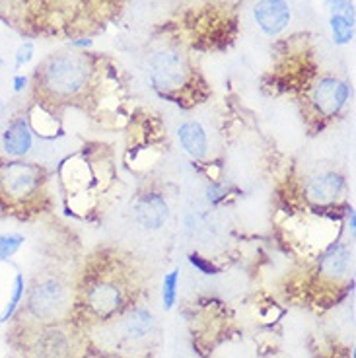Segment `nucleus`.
<instances>
[{"label": "nucleus", "mask_w": 356, "mask_h": 358, "mask_svg": "<svg viewBox=\"0 0 356 358\" xmlns=\"http://www.w3.org/2000/svg\"><path fill=\"white\" fill-rule=\"evenodd\" d=\"M47 173L34 162H0V203L6 206H27L41 197Z\"/></svg>", "instance_id": "f257e3e1"}, {"label": "nucleus", "mask_w": 356, "mask_h": 358, "mask_svg": "<svg viewBox=\"0 0 356 358\" xmlns=\"http://www.w3.org/2000/svg\"><path fill=\"white\" fill-rule=\"evenodd\" d=\"M88 84V64L76 55L51 57L41 69V88L57 99L78 96Z\"/></svg>", "instance_id": "f03ea898"}, {"label": "nucleus", "mask_w": 356, "mask_h": 358, "mask_svg": "<svg viewBox=\"0 0 356 358\" xmlns=\"http://www.w3.org/2000/svg\"><path fill=\"white\" fill-rule=\"evenodd\" d=\"M125 280L117 273H98L84 288V308L99 322L115 317L127 304Z\"/></svg>", "instance_id": "7ed1b4c3"}, {"label": "nucleus", "mask_w": 356, "mask_h": 358, "mask_svg": "<svg viewBox=\"0 0 356 358\" xmlns=\"http://www.w3.org/2000/svg\"><path fill=\"white\" fill-rule=\"evenodd\" d=\"M27 312L41 323L64 320L71 312V290L59 277H43L27 292Z\"/></svg>", "instance_id": "20e7f679"}, {"label": "nucleus", "mask_w": 356, "mask_h": 358, "mask_svg": "<svg viewBox=\"0 0 356 358\" xmlns=\"http://www.w3.org/2000/svg\"><path fill=\"white\" fill-rule=\"evenodd\" d=\"M148 74H150L152 86L162 94L178 92L187 84V61L176 49H166L152 57Z\"/></svg>", "instance_id": "39448f33"}, {"label": "nucleus", "mask_w": 356, "mask_h": 358, "mask_svg": "<svg viewBox=\"0 0 356 358\" xmlns=\"http://www.w3.org/2000/svg\"><path fill=\"white\" fill-rule=\"evenodd\" d=\"M350 98V86L345 80H339L333 76L320 78V82L313 86L312 103L318 109V113L323 117L339 115Z\"/></svg>", "instance_id": "423d86ee"}, {"label": "nucleus", "mask_w": 356, "mask_h": 358, "mask_svg": "<svg viewBox=\"0 0 356 358\" xmlns=\"http://www.w3.org/2000/svg\"><path fill=\"white\" fill-rule=\"evenodd\" d=\"M34 131L29 125V119L24 115L10 119L8 125L4 127L0 136L2 152L10 160H26L29 152L34 150Z\"/></svg>", "instance_id": "0eeeda50"}, {"label": "nucleus", "mask_w": 356, "mask_h": 358, "mask_svg": "<svg viewBox=\"0 0 356 358\" xmlns=\"http://www.w3.org/2000/svg\"><path fill=\"white\" fill-rule=\"evenodd\" d=\"M345 189H347V181L343 173L335 170H321L306 181L304 191L308 201H312L313 205L325 206L337 203L343 197Z\"/></svg>", "instance_id": "6e6552de"}, {"label": "nucleus", "mask_w": 356, "mask_h": 358, "mask_svg": "<svg viewBox=\"0 0 356 358\" xmlns=\"http://www.w3.org/2000/svg\"><path fill=\"white\" fill-rule=\"evenodd\" d=\"M133 216L141 228L148 230V232H156L168 222V199L158 191H148V193H144L136 199V203L133 205Z\"/></svg>", "instance_id": "1a4fd4ad"}, {"label": "nucleus", "mask_w": 356, "mask_h": 358, "mask_svg": "<svg viewBox=\"0 0 356 358\" xmlns=\"http://www.w3.org/2000/svg\"><path fill=\"white\" fill-rule=\"evenodd\" d=\"M253 18L263 34L278 36L290 24L292 12L286 0H259L253 8Z\"/></svg>", "instance_id": "9d476101"}, {"label": "nucleus", "mask_w": 356, "mask_h": 358, "mask_svg": "<svg viewBox=\"0 0 356 358\" xmlns=\"http://www.w3.org/2000/svg\"><path fill=\"white\" fill-rule=\"evenodd\" d=\"M119 337L121 341H127L131 345H138L150 337L156 329V317L148 308H131L129 312L121 317V322L117 325Z\"/></svg>", "instance_id": "9b49d317"}, {"label": "nucleus", "mask_w": 356, "mask_h": 358, "mask_svg": "<svg viewBox=\"0 0 356 358\" xmlns=\"http://www.w3.org/2000/svg\"><path fill=\"white\" fill-rule=\"evenodd\" d=\"M31 352L36 358H71L72 337L59 325H47L37 333Z\"/></svg>", "instance_id": "f8f14e48"}, {"label": "nucleus", "mask_w": 356, "mask_h": 358, "mask_svg": "<svg viewBox=\"0 0 356 358\" xmlns=\"http://www.w3.org/2000/svg\"><path fill=\"white\" fill-rule=\"evenodd\" d=\"M320 271L331 280L347 278L353 271V251L347 243H333L321 257Z\"/></svg>", "instance_id": "ddd939ff"}, {"label": "nucleus", "mask_w": 356, "mask_h": 358, "mask_svg": "<svg viewBox=\"0 0 356 358\" xmlns=\"http://www.w3.org/2000/svg\"><path fill=\"white\" fill-rule=\"evenodd\" d=\"M181 148L195 160H203L208 154V134L199 121H185L178 129Z\"/></svg>", "instance_id": "4468645a"}, {"label": "nucleus", "mask_w": 356, "mask_h": 358, "mask_svg": "<svg viewBox=\"0 0 356 358\" xmlns=\"http://www.w3.org/2000/svg\"><path fill=\"white\" fill-rule=\"evenodd\" d=\"M329 26L335 43L347 45L353 41V37H355V20L347 18V16L329 14Z\"/></svg>", "instance_id": "2eb2a0df"}, {"label": "nucleus", "mask_w": 356, "mask_h": 358, "mask_svg": "<svg viewBox=\"0 0 356 358\" xmlns=\"http://www.w3.org/2000/svg\"><path fill=\"white\" fill-rule=\"evenodd\" d=\"M24 294H26V278H24L22 273H18L14 277V285H12V294H10L8 304H6V308L0 313V323H6L16 313L20 302L24 300Z\"/></svg>", "instance_id": "dca6fc26"}, {"label": "nucleus", "mask_w": 356, "mask_h": 358, "mask_svg": "<svg viewBox=\"0 0 356 358\" xmlns=\"http://www.w3.org/2000/svg\"><path fill=\"white\" fill-rule=\"evenodd\" d=\"M26 243V238L18 232H0V263L14 257L22 245Z\"/></svg>", "instance_id": "f3484780"}, {"label": "nucleus", "mask_w": 356, "mask_h": 358, "mask_svg": "<svg viewBox=\"0 0 356 358\" xmlns=\"http://www.w3.org/2000/svg\"><path fill=\"white\" fill-rule=\"evenodd\" d=\"M178 287H179V271H171L164 277V285H162V300H164V308L171 310L176 300H178Z\"/></svg>", "instance_id": "a211bd4d"}, {"label": "nucleus", "mask_w": 356, "mask_h": 358, "mask_svg": "<svg viewBox=\"0 0 356 358\" xmlns=\"http://www.w3.org/2000/svg\"><path fill=\"white\" fill-rule=\"evenodd\" d=\"M325 8L329 10V14L355 20V4L350 0H325Z\"/></svg>", "instance_id": "6ab92c4d"}, {"label": "nucleus", "mask_w": 356, "mask_h": 358, "mask_svg": "<svg viewBox=\"0 0 356 358\" xmlns=\"http://www.w3.org/2000/svg\"><path fill=\"white\" fill-rule=\"evenodd\" d=\"M34 53H36V47H34L31 41H26V43L20 45L18 51H16V57H14V69L20 71L22 66H26L34 59Z\"/></svg>", "instance_id": "aec40b11"}, {"label": "nucleus", "mask_w": 356, "mask_h": 358, "mask_svg": "<svg viewBox=\"0 0 356 358\" xmlns=\"http://www.w3.org/2000/svg\"><path fill=\"white\" fill-rule=\"evenodd\" d=\"M189 261H191V263H193V265H195L199 271H203L205 275H214V273H216V268H214L213 265L208 263V261L201 259L199 255H191V257H189Z\"/></svg>", "instance_id": "412c9836"}, {"label": "nucleus", "mask_w": 356, "mask_h": 358, "mask_svg": "<svg viewBox=\"0 0 356 358\" xmlns=\"http://www.w3.org/2000/svg\"><path fill=\"white\" fill-rule=\"evenodd\" d=\"M26 86H27V78L26 76H24V74H16V76H14V92H24V90H26Z\"/></svg>", "instance_id": "4be33fe9"}, {"label": "nucleus", "mask_w": 356, "mask_h": 358, "mask_svg": "<svg viewBox=\"0 0 356 358\" xmlns=\"http://www.w3.org/2000/svg\"><path fill=\"white\" fill-rule=\"evenodd\" d=\"M2 119H4V101L0 98V123H2Z\"/></svg>", "instance_id": "5701e85b"}, {"label": "nucleus", "mask_w": 356, "mask_h": 358, "mask_svg": "<svg viewBox=\"0 0 356 358\" xmlns=\"http://www.w3.org/2000/svg\"><path fill=\"white\" fill-rule=\"evenodd\" d=\"M90 43H92V41H88V39H86V41H74V45H76V47H88Z\"/></svg>", "instance_id": "b1692460"}]
</instances>
